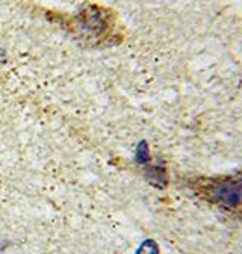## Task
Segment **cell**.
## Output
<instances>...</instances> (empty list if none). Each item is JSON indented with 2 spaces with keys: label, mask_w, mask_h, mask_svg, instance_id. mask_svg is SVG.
<instances>
[{
  "label": "cell",
  "mask_w": 242,
  "mask_h": 254,
  "mask_svg": "<svg viewBox=\"0 0 242 254\" xmlns=\"http://www.w3.org/2000/svg\"><path fill=\"white\" fill-rule=\"evenodd\" d=\"M195 190L201 198L227 212L242 213V177H220L201 180Z\"/></svg>",
  "instance_id": "1"
},
{
  "label": "cell",
  "mask_w": 242,
  "mask_h": 254,
  "mask_svg": "<svg viewBox=\"0 0 242 254\" xmlns=\"http://www.w3.org/2000/svg\"><path fill=\"white\" fill-rule=\"evenodd\" d=\"M136 254H159V250H158V245L153 241H145L141 245V248L138 250Z\"/></svg>",
  "instance_id": "2"
}]
</instances>
